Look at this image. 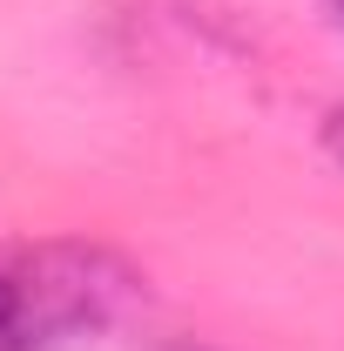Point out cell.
Segmentation results:
<instances>
[{"mask_svg": "<svg viewBox=\"0 0 344 351\" xmlns=\"http://www.w3.org/2000/svg\"><path fill=\"white\" fill-rule=\"evenodd\" d=\"M142 298V270L95 237L0 243V351H75L115 331Z\"/></svg>", "mask_w": 344, "mask_h": 351, "instance_id": "obj_1", "label": "cell"}, {"mask_svg": "<svg viewBox=\"0 0 344 351\" xmlns=\"http://www.w3.org/2000/svg\"><path fill=\"white\" fill-rule=\"evenodd\" d=\"M324 149H331V156L344 162V101L331 108V115H324Z\"/></svg>", "mask_w": 344, "mask_h": 351, "instance_id": "obj_2", "label": "cell"}, {"mask_svg": "<svg viewBox=\"0 0 344 351\" xmlns=\"http://www.w3.org/2000/svg\"><path fill=\"white\" fill-rule=\"evenodd\" d=\"M338 14H344V0H338Z\"/></svg>", "mask_w": 344, "mask_h": 351, "instance_id": "obj_3", "label": "cell"}]
</instances>
